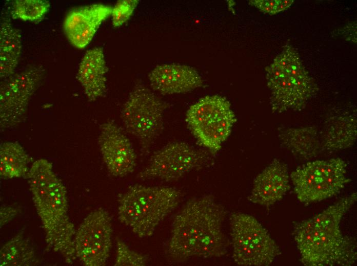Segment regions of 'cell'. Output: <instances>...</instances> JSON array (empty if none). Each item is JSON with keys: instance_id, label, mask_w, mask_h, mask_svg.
<instances>
[{"instance_id": "7", "label": "cell", "mask_w": 357, "mask_h": 266, "mask_svg": "<svg viewBox=\"0 0 357 266\" xmlns=\"http://www.w3.org/2000/svg\"><path fill=\"white\" fill-rule=\"evenodd\" d=\"M167 104L141 82L135 83L121 113L124 126L139 142L142 154L149 151L163 129Z\"/></svg>"}, {"instance_id": "2", "label": "cell", "mask_w": 357, "mask_h": 266, "mask_svg": "<svg viewBox=\"0 0 357 266\" xmlns=\"http://www.w3.org/2000/svg\"><path fill=\"white\" fill-rule=\"evenodd\" d=\"M227 211L211 194L189 200L172 225L168 252L174 259L221 257L228 242L223 231Z\"/></svg>"}, {"instance_id": "25", "label": "cell", "mask_w": 357, "mask_h": 266, "mask_svg": "<svg viewBox=\"0 0 357 266\" xmlns=\"http://www.w3.org/2000/svg\"><path fill=\"white\" fill-rule=\"evenodd\" d=\"M138 3V0L118 1L112 8V25L117 27L125 23L132 15Z\"/></svg>"}, {"instance_id": "23", "label": "cell", "mask_w": 357, "mask_h": 266, "mask_svg": "<svg viewBox=\"0 0 357 266\" xmlns=\"http://www.w3.org/2000/svg\"><path fill=\"white\" fill-rule=\"evenodd\" d=\"M49 1L46 0H16L13 2L12 15L13 18L39 22L50 8Z\"/></svg>"}, {"instance_id": "16", "label": "cell", "mask_w": 357, "mask_h": 266, "mask_svg": "<svg viewBox=\"0 0 357 266\" xmlns=\"http://www.w3.org/2000/svg\"><path fill=\"white\" fill-rule=\"evenodd\" d=\"M287 165L274 159L254 179L248 199L269 207L281 200L290 189Z\"/></svg>"}, {"instance_id": "27", "label": "cell", "mask_w": 357, "mask_h": 266, "mask_svg": "<svg viewBox=\"0 0 357 266\" xmlns=\"http://www.w3.org/2000/svg\"><path fill=\"white\" fill-rule=\"evenodd\" d=\"M18 213V210L11 207H1V227L11 221Z\"/></svg>"}, {"instance_id": "15", "label": "cell", "mask_w": 357, "mask_h": 266, "mask_svg": "<svg viewBox=\"0 0 357 266\" xmlns=\"http://www.w3.org/2000/svg\"><path fill=\"white\" fill-rule=\"evenodd\" d=\"M148 79L152 90L164 95L187 93L203 85L201 76L194 68L179 63L155 66Z\"/></svg>"}, {"instance_id": "18", "label": "cell", "mask_w": 357, "mask_h": 266, "mask_svg": "<svg viewBox=\"0 0 357 266\" xmlns=\"http://www.w3.org/2000/svg\"><path fill=\"white\" fill-rule=\"evenodd\" d=\"M277 137L284 148L303 160L317 157L322 150L319 132L314 126L280 127Z\"/></svg>"}, {"instance_id": "4", "label": "cell", "mask_w": 357, "mask_h": 266, "mask_svg": "<svg viewBox=\"0 0 357 266\" xmlns=\"http://www.w3.org/2000/svg\"><path fill=\"white\" fill-rule=\"evenodd\" d=\"M272 112L281 114L303 109L319 92V87L303 65L298 53L290 44L266 68Z\"/></svg>"}, {"instance_id": "12", "label": "cell", "mask_w": 357, "mask_h": 266, "mask_svg": "<svg viewBox=\"0 0 357 266\" xmlns=\"http://www.w3.org/2000/svg\"><path fill=\"white\" fill-rule=\"evenodd\" d=\"M42 66H30L6 78L0 86L1 128H9L22 122L28 105L43 79Z\"/></svg>"}, {"instance_id": "13", "label": "cell", "mask_w": 357, "mask_h": 266, "mask_svg": "<svg viewBox=\"0 0 357 266\" xmlns=\"http://www.w3.org/2000/svg\"><path fill=\"white\" fill-rule=\"evenodd\" d=\"M98 144L103 160L113 175L124 177L134 171L136 155L132 144L113 121L101 125Z\"/></svg>"}, {"instance_id": "8", "label": "cell", "mask_w": 357, "mask_h": 266, "mask_svg": "<svg viewBox=\"0 0 357 266\" xmlns=\"http://www.w3.org/2000/svg\"><path fill=\"white\" fill-rule=\"evenodd\" d=\"M234 262L242 266H268L281 255L279 246L253 216L242 212L230 216Z\"/></svg>"}, {"instance_id": "6", "label": "cell", "mask_w": 357, "mask_h": 266, "mask_svg": "<svg viewBox=\"0 0 357 266\" xmlns=\"http://www.w3.org/2000/svg\"><path fill=\"white\" fill-rule=\"evenodd\" d=\"M236 120L230 102L217 95L201 98L186 115V122L193 135L212 154L220 150Z\"/></svg>"}, {"instance_id": "3", "label": "cell", "mask_w": 357, "mask_h": 266, "mask_svg": "<svg viewBox=\"0 0 357 266\" xmlns=\"http://www.w3.org/2000/svg\"><path fill=\"white\" fill-rule=\"evenodd\" d=\"M32 199L46 234L48 248L60 254L65 262L76 259L74 226L68 215L67 192L46 159L34 162L27 173Z\"/></svg>"}, {"instance_id": "5", "label": "cell", "mask_w": 357, "mask_h": 266, "mask_svg": "<svg viewBox=\"0 0 357 266\" xmlns=\"http://www.w3.org/2000/svg\"><path fill=\"white\" fill-rule=\"evenodd\" d=\"M182 193L169 186H129L118 199V218L138 237L152 236L177 206Z\"/></svg>"}, {"instance_id": "10", "label": "cell", "mask_w": 357, "mask_h": 266, "mask_svg": "<svg viewBox=\"0 0 357 266\" xmlns=\"http://www.w3.org/2000/svg\"><path fill=\"white\" fill-rule=\"evenodd\" d=\"M210 160L207 151L197 149L184 142H172L154 152L147 166L136 177L140 180L174 181L193 170L202 168Z\"/></svg>"}, {"instance_id": "20", "label": "cell", "mask_w": 357, "mask_h": 266, "mask_svg": "<svg viewBox=\"0 0 357 266\" xmlns=\"http://www.w3.org/2000/svg\"><path fill=\"white\" fill-rule=\"evenodd\" d=\"M22 50L20 31L9 21L1 23L0 77L7 78L13 75Z\"/></svg>"}, {"instance_id": "9", "label": "cell", "mask_w": 357, "mask_h": 266, "mask_svg": "<svg viewBox=\"0 0 357 266\" xmlns=\"http://www.w3.org/2000/svg\"><path fill=\"white\" fill-rule=\"evenodd\" d=\"M347 164L340 158L307 162L296 168L290 178L300 202L309 204L339 194L351 181Z\"/></svg>"}, {"instance_id": "28", "label": "cell", "mask_w": 357, "mask_h": 266, "mask_svg": "<svg viewBox=\"0 0 357 266\" xmlns=\"http://www.w3.org/2000/svg\"><path fill=\"white\" fill-rule=\"evenodd\" d=\"M340 34H343L344 38L353 43H356V24H349L341 31Z\"/></svg>"}, {"instance_id": "1", "label": "cell", "mask_w": 357, "mask_h": 266, "mask_svg": "<svg viewBox=\"0 0 357 266\" xmlns=\"http://www.w3.org/2000/svg\"><path fill=\"white\" fill-rule=\"evenodd\" d=\"M357 199L356 192L322 212L294 224L292 235L305 266H351L357 259L354 237L343 235L341 221Z\"/></svg>"}, {"instance_id": "26", "label": "cell", "mask_w": 357, "mask_h": 266, "mask_svg": "<svg viewBox=\"0 0 357 266\" xmlns=\"http://www.w3.org/2000/svg\"><path fill=\"white\" fill-rule=\"evenodd\" d=\"M293 2V0H251L249 4L264 13L275 14L287 9Z\"/></svg>"}, {"instance_id": "24", "label": "cell", "mask_w": 357, "mask_h": 266, "mask_svg": "<svg viewBox=\"0 0 357 266\" xmlns=\"http://www.w3.org/2000/svg\"><path fill=\"white\" fill-rule=\"evenodd\" d=\"M115 266H143L147 263L146 255L131 250L125 242L116 239Z\"/></svg>"}, {"instance_id": "21", "label": "cell", "mask_w": 357, "mask_h": 266, "mask_svg": "<svg viewBox=\"0 0 357 266\" xmlns=\"http://www.w3.org/2000/svg\"><path fill=\"white\" fill-rule=\"evenodd\" d=\"M30 158L17 142H7L0 145V175L4 179L24 176L27 173Z\"/></svg>"}, {"instance_id": "14", "label": "cell", "mask_w": 357, "mask_h": 266, "mask_svg": "<svg viewBox=\"0 0 357 266\" xmlns=\"http://www.w3.org/2000/svg\"><path fill=\"white\" fill-rule=\"evenodd\" d=\"M113 7L101 4L79 7L70 11L63 24L65 33L75 48H85L102 23L111 15Z\"/></svg>"}, {"instance_id": "11", "label": "cell", "mask_w": 357, "mask_h": 266, "mask_svg": "<svg viewBox=\"0 0 357 266\" xmlns=\"http://www.w3.org/2000/svg\"><path fill=\"white\" fill-rule=\"evenodd\" d=\"M111 216L100 207L91 211L83 220L74 237L75 255L86 266L106 264L112 247Z\"/></svg>"}, {"instance_id": "19", "label": "cell", "mask_w": 357, "mask_h": 266, "mask_svg": "<svg viewBox=\"0 0 357 266\" xmlns=\"http://www.w3.org/2000/svg\"><path fill=\"white\" fill-rule=\"evenodd\" d=\"M319 134L322 149L336 151L350 148L356 139V119L345 114L332 116L327 119Z\"/></svg>"}, {"instance_id": "22", "label": "cell", "mask_w": 357, "mask_h": 266, "mask_svg": "<svg viewBox=\"0 0 357 266\" xmlns=\"http://www.w3.org/2000/svg\"><path fill=\"white\" fill-rule=\"evenodd\" d=\"M34 250L21 232L4 245L0 251L1 266H30L38 263Z\"/></svg>"}, {"instance_id": "17", "label": "cell", "mask_w": 357, "mask_h": 266, "mask_svg": "<svg viewBox=\"0 0 357 266\" xmlns=\"http://www.w3.org/2000/svg\"><path fill=\"white\" fill-rule=\"evenodd\" d=\"M107 71L102 48L95 47L85 53L80 63L76 78L89 101L96 100L106 93Z\"/></svg>"}]
</instances>
